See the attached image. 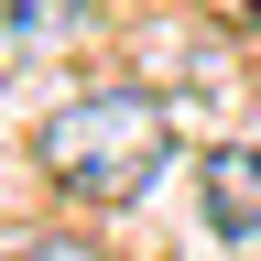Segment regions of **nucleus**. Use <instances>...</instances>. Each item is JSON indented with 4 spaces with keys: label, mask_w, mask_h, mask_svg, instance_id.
<instances>
[{
    "label": "nucleus",
    "mask_w": 261,
    "mask_h": 261,
    "mask_svg": "<svg viewBox=\"0 0 261 261\" xmlns=\"http://www.w3.org/2000/svg\"><path fill=\"white\" fill-rule=\"evenodd\" d=\"M0 261H109L98 240H76V228H33V240H11Z\"/></svg>",
    "instance_id": "nucleus-4"
},
{
    "label": "nucleus",
    "mask_w": 261,
    "mask_h": 261,
    "mask_svg": "<svg viewBox=\"0 0 261 261\" xmlns=\"http://www.w3.org/2000/svg\"><path fill=\"white\" fill-rule=\"evenodd\" d=\"M196 207L218 240H261V142H218L196 163Z\"/></svg>",
    "instance_id": "nucleus-2"
},
{
    "label": "nucleus",
    "mask_w": 261,
    "mask_h": 261,
    "mask_svg": "<svg viewBox=\"0 0 261 261\" xmlns=\"http://www.w3.org/2000/svg\"><path fill=\"white\" fill-rule=\"evenodd\" d=\"M163 142H174V120H163L152 87H87L65 98V109L44 120V185L76 196V207H130L152 174H163Z\"/></svg>",
    "instance_id": "nucleus-1"
},
{
    "label": "nucleus",
    "mask_w": 261,
    "mask_h": 261,
    "mask_svg": "<svg viewBox=\"0 0 261 261\" xmlns=\"http://www.w3.org/2000/svg\"><path fill=\"white\" fill-rule=\"evenodd\" d=\"M98 0H0V44L11 55H55V44H76Z\"/></svg>",
    "instance_id": "nucleus-3"
}]
</instances>
